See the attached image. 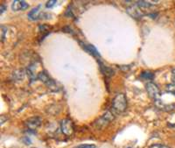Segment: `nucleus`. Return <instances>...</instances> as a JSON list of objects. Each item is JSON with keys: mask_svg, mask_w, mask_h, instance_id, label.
Segmentation results:
<instances>
[{"mask_svg": "<svg viewBox=\"0 0 175 148\" xmlns=\"http://www.w3.org/2000/svg\"><path fill=\"white\" fill-rule=\"evenodd\" d=\"M41 122H42V120H41L40 117H32L28 118V119L25 121V124L26 127H27L28 129H30V130H35V129H37L38 127L40 126Z\"/></svg>", "mask_w": 175, "mask_h": 148, "instance_id": "obj_6", "label": "nucleus"}, {"mask_svg": "<svg viewBox=\"0 0 175 148\" xmlns=\"http://www.w3.org/2000/svg\"><path fill=\"white\" fill-rule=\"evenodd\" d=\"M41 5H38L37 7L33 8L32 10H31L28 13V18H30L31 20H37L39 18H40L41 17Z\"/></svg>", "mask_w": 175, "mask_h": 148, "instance_id": "obj_9", "label": "nucleus"}, {"mask_svg": "<svg viewBox=\"0 0 175 148\" xmlns=\"http://www.w3.org/2000/svg\"><path fill=\"white\" fill-rule=\"evenodd\" d=\"M76 148H96L95 145H91V144H84V145H80Z\"/></svg>", "mask_w": 175, "mask_h": 148, "instance_id": "obj_14", "label": "nucleus"}, {"mask_svg": "<svg viewBox=\"0 0 175 148\" xmlns=\"http://www.w3.org/2000/svg\"><path fill=\"white\" fill-rule=\"evenodd\" d=\"M57 2L55 1V0H50V1H47L46 2V6L47 8H52L53 5H55V4H56Z\"/></svg>", "mask_w": 175, "mask_h": 148, "instance_id": "obj_15", "label": "nucleus"}, {"mask_svg": "<svg viewBox=\"0 0 175 148\" xmlns=\"http://www.w3.org/2000/svg\"><path fill=\"white\" fill-rule=\"evenodd\" d=\"M146 91L149 95V96L152 98V100L159 101L160 96V91L159 87L153 82H147L146 84Z\"/></svg>", "mask_w": 175, "mask_h": 148, "instance_id": "obj_4", "label": "nucleus"}, {"mask_svg": "<svg viewBox=\"0 0 175 148\" xmlns=\"http://www.w3.org/2000/svg\"><path fill=\"white\" fill-rule=\"evenodd\" d=\"M112 108L116 113H123L127 108V98L124 94H117L112 101Z\"/></svg>", "mask_w": 175, "mask_h": 148, "instance_id": "obj_1", "label": "nucleus"}, {"mask_svg": "<svg viewBox=\"0 0 175 148\" xmlns=\"http://www.w3.org/2000/svg\"><path fill=\"white\" fill-rule=\"evenodd\" d=\"M29 7V5L25 2V1H19V0H16L12 2V9L15 12L18 11H24L25 9Z\"/></svg>", "mask_w": 175, "mask_h": 148, "instance_id": "obj_7", "label": "nucleus"}, {"mask_svg": "<svg viewBox=\"0 0 175 148\" xmlns=\"http://www.w3.org/2000/svg\"><path fill=\"white\" fill-rule=\"evenodd\" d=\"M4 11H5V5H1V11H0V13L2 14Z\"/></svg>", "mask_w": 175, "mask_h": 148, "instance_id": "obj_18", "label": "nucleus"}, {"mask_svg": "<svg viewBox=\"0 0 175 148\" xmlns=\"http://www.w3.org/2000/svg\"><path fill=\"white\" fill-rule=\"evenodd\" d=\"M150 148H170L167 146H165V145H160V144H156V145H153Z\"/></svg>", "mask_w": 175, "mask_h": 148, "instance_id": "obj_16", "label": "nucleus"}, {"mask_svg": "<svg viewBox=\"0 0 175 148\" xmlns=\"http://www.w3.org/2000/svg\"><path fill=\"white\" fill-rule=\"evenodd\" d=\"M37 79H39V81H41L42 82H44L49 88H54V89H55V82H53L51 78L49 77V76L46 74L45 71H40L39 73H38Z\"/></svg>", "mask_w": 175, "mask_h": 148, "instance_id": "obj_5", "label": "nucleus"}, {"mask_svg": "<svg viewBox=\"0 0 175 148\" xmlns=\"http://www.w3.org/2000/svg\"><path fill=\"white\" fill-rule=\"evenodd\" d=\"M171 80L173 82V83L175 84V68L172 69V72H171Z\"/></svg>", "mask_w": 175, "mask_h": 148, "instance_id": "obj_17", "label": "nucleus"}, {"mask_svg": "<svg viewBox=\"0 0 175 148\" xmlns=\"http://www.w3.org/2000/svg\"><path fill=\"white\" fill-rule=\"evenodd\" d=\"M166 89H167V91L169 92V93L173 94V96H175V84H168L167 86V88H166Z\"/></svg>", "mask_w": 175, "mask_h": 148, "instance_id": "obj_13", "label": "nucleus"}, {"mask_svg": "<svg viewBox=\"0 0 175 148\" xmlns=\"http://www.w3.org/2000/svg\"><path fill=\"white\" fill-rule=\"evenodd\" d=\"M80 44L82 46V47H83L84 49H85L89 54H90V55H93V56H95V57H100L99 52L97 51V49L94 47V46H92V45H88V44H84L82 42H80Z\"/></svg>", "mask_w": 175, "mask_h": 148, "instance_id": "obj_10", "label": "nucleus"}, {"mask_svg": "<svg viewBox=\"0 0 175 148\" xmlns=\"http://www.w3.org/2000/svg\"><path fill=\"white\" fill-rule=\"evenodd\" d=\"M100 69H101V71L103 72V74L105 75L106 76H111L114 75V71L112 70L111 69L108 68L107 66H104L102 63H100Z\"/></svg>", "mask_w": 175, "mask_h": 148, "instance_id": "obj_11", "label": "nucleus"}, {"mask_svg": "<svg viewBox=\"0 0 175 148\" xmlns=\"http://www.w3.org/2000/svg\"><path fill=\"white\" fill-rule=\"evenodd\" d=\"M140 78L145 80V81H147V80H152L154 78V74L150 72V71H145V72H143L140 76Z\"/></svg>", "mask_w": 175, "mask_h": 148, "instance_id": "obj_12", "label": "nucleus"}, {"mask_svg": "<svg viewBox=\"0 0 175 148\" xmlns=\"http://www.w3.org/2000/svg\"><path fill=\"white\" fill-rule=\"evenodd\" d=\"M127 12L129 13L130 15L131 16L132 18H141L142 16H144V12L139 9V8L137 7V5H132V6H130V7L127 8Z\"/></svg>", "mask_w": 175, "mask_h": 148, "instance_id": "obj_8", "label": "nucleus"}, {"mask_svg": "<svg viewBox=\"0 0 175 148\" xmlns=\"http://www.w3.org/2000/svg\"><path fill=\"white\" fill-rule=\"evenodd\" d=\"M61 129L62 133L66 136H72L75 132V127H74V123L72 120L69 118H65L61 120Z\"/></svg>", "mask_w": 175, "mask_h": 148, "instance_id": "obj_3", "label": "nucleus"}, {"mask_svg": "<svg viewBox=\"0 0 175 148\" xmlns=\"http://www.w3.org/2000/svg\"><path fill=\"white\" fill-rule=\"evenodd\" d=\"M114 118V114L111 111H106L98 120L96 121L95 125L96 126V128H99V129L103 128V127H105V126L109 125L111 121H113Z\"/></svg>", "mask_w": 175, "mask_h": 148, "instance_id": "obj_2", "label": "nucleus"}]
</instances>
